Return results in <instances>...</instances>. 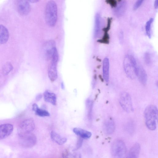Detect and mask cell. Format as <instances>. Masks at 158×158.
<instances>
[{"label": "cell", "mask_w": 158, "mask_h": 158, "mask_svg": "<svg viewBox=\"0 0 158 158\" xmlns=\"http://www.w3.org/2000/svg\"><path fill=\"white\" fill-rule=\"evenodd\" d=\"M123 67L126 74L127 77L130 79H134L135 77V75L129 55H126L124 59Z\"/></svg>", "instance_id": "obj_10"}, {"label": "cell", "mask_w": 158, "mask_h": 158, "mask_svg": "<svg viewBox=\"0 0 158 158\" xmlns=\"http://www.w3.org/2000/svg\"><path fill=\"white\" fill-rule=\"evenodd\" d=\"M126 8V2L124 0L120 1L118 5L115 7L114 11L115 15L118 17L121 16L124 13Z\"/></svg>", "instance_id": "obj_14"}, {"label": "cell", "mask_w": 158, "mask_h": 158, "mask_svg": "<svg viewBox=\"0 0 158 158\" xmlns=\"http://www.w3.org/2000/svg\"><path fill=\"white\" fill-rule=\"evenodd\" d=\"M107 3L110 5L112 7H115L117 5V1L114 0H108L106 1Z\"/></svg>", "instance_id": "obj_30"}, {"label": "cell", "mask_w": 158, "mask_h": 158, "mask_svg": "<svg viewBox=\"0 0 158 158\" xmlns=\"http://www.w3.org/2000/svg\"><path fill=\"white\" fill-rule=\"evenodd\" d=\"M109 59L107 58H105L103 61L102 71L103 78L106 82H108L109 80Z\"/></svg>", "instance_id": "obj_16"}, {"label": "cell", "mask_w": 158, "mask_h": 158, "mask_svg": "<svg viewBox=\"0 0 158 158\" xmlns=\"http://www.w3.org/2000/svg\"><path fill=\"white\" fill-rule=\"evenodd\" d=\"M51 137L52 140L59 145H62L66 142L67 139L63 137L55 131H52L51 133Z\"/></svg>", "instance_id": "obj_22"}, {"label": "cell", "mask_w": 158, "mask_h": 158, "mask_svg": "<svg viewBox=\"0 0 158 158\" xmlns=\"http://www.w3.org/2000/svg\"><path fill=\"white\" fill-rule=\"evenodd\" d=\"M16 6L18 12L21 15H27L31 10V6L28 1L20 0L17 1Z\"/></svg>", "instance_id": "obj_9"}, {"label": "cell", "mask_w": 158, "mask_h": 158, "mask_svg": "<svg viewBox=\"0 0 158 158\" xmlns=\"http://www.w3.org/2000/svg\"><path fill=\"white\" fill-rule=\"evenodd\" d=\"M158 109L153 105L148 106L144 112L145 123L147 127L152 131L156 128L158 120Z\"/></svg>", "instance_id": "obj_1"}, {"label": "cell", "mask_w": 158, "mask_h": 158, "mask_svg": "<svg viewBox=\"0 0 158 158\" xmlns=\"http://www.w3.org/2000/svg\"><path fill=\"white\" fill-rule=\"evenodd\" d=\"M119 102L123 109L126 112L130 113L134 110L131 97L126 92H122L119 96Z\"/></svg>", "instance_id": "obj_5"}, {"label": "cell", "mask_w": 158, "mask_h": 158, "mask_svg": "<svg viewBox=\"0 0 158 158\" xmlns=\"http://www.w3.org/2000/svg\"><path fill=\"white\" fill-rule=\"evenodd\" d=\"M13 130V126L11 124L6 123L0 125V139L8 137L12 133Z\"/></svg>", "instance_id": "obj_11"}, {"label": "cell", "mask_w": 158, "mask_h": 158, "mask_svg": "<svg viewBox=\"0 0 158 158\" xmlns=\"http://www.w3.org/2000/svg\"><path fill=\"white\" fill-rule=\"evenodd\" d=\"M111 152L114 158H125L127 149L125 143L120 139H117L113 143Z\"/></svg>", "instance_id": "obj_4"}, {"label": "cell", "mask_w": 158, "mask_h": 158, "mask_svg": "<svg viewBox=\"0 0 158 158\" xmlns=\"http://www.w3.org/2000/svg\"><path fill=\"white\" fill-rule=\"evenodd\" d=\"M144 60L145 63L148 65H150L151 63V59L150 53L148 52L145 53L144 55Z\"/></svg>", "instance_id": "obj_28"}, {"label": "cell", "mask_w": 158, "mask_h": 158, "mask_svg": "<svg viewBox=\"0 0 158 158\" xmlns=\"http://www.w3.org/2000/svg\"><path fill=\"white\" fill-rule=\"evenodd\" d=\"M35 128V123L32 118L24 120L20 123L18 128V132L19 136L31 133Z\"/></svg>", "instance_id": "obj_7"}, {"label": "cell", "mask_w": 158, "mask_h": 158, "mask_svg": "<svg viewBox=\"0 0 158 158\" xmlns=\"http://www.w3.org/2000/svg\"><path fill=\"white\" fill-rule=\"evenodd\" d=\"M56 48L55 43L53 40L48 41L46 43L44 49L45 55L47 59H51L54 50Z\"/></svg>", "instance_id": "obj_12"}, {"label": "cell", "mask_w": 158, "mask_h": 158, "mask_svg": "<svg viewBox=\"0 0 158 158\" xmlns=\"http://www.w3.org/2000/svg\"><path fill=\"white\" fill-rule=\"evenodd\" d=\"M111 20V18H108L107 25L106 27L103 29V30L104 31V34L102 38L98 40V42L106 44L109 43V36L108 34V31L110 28Z\"/></svg>", "instance_id": "obj_15"}, {"label": "cell", "mask_w": 158, "mask_h": 158, "mask_svg": "<svg viewBox=\"0 0 158 158\" xmlns=\"http://www.w3.org/2000/svg\"><path fill=\"white\" fill-rule=\"evenodd\" d=\"M38 1L37 0H29L28 1L29 2H38Z\"/></svg>", "instance_id": "obj_35"}, {"label": "cell", "mask_w": 158, "mask_h": 158, "mask_svg": "<svg viewBox=\"0 0 158 158\" xmlns=\"http://www.w3.org/2000/svg\"><path fill=\"white\" fill-rule=\"evenodd\" d=\"M86 105L87 110L88 118L89 120H91L92 118L93 105V101L90 99L87 100L86 102Z\"/></svg>", "instance_id": "obj_23"}, {"label": "cell", "mask_w": 158, "mask_h": 158, "mask_svg": "<svg viewBox=\"0 0 158 158\" xmlns=\"http://www.w3.org/2000/svg\"><path fill=\"white\" fill-rule=\"evenodd\" d=\"M115 123L111 118L106 119L104 123L103 129L104 132L107 134H112L115 130Z\"/></svg>", "instance_id": "obj_13"}, {"label": "cell", "mask_w": 158, "mask_h": 158, "mask_svg": "<svg viewBox=\"0 0 158 158\" xmlns=\"http://www.w3.org/2000/svg\"><path fill=\"white\" fill-rule=\"evenodd\" d=\"M51 59V61L48 69V74L50 81L53 82L57 77V65L58 59V55L56 48L55 50Z\"/></svg>", "instance_id": "obj_6"}, {"label": "cell", "mask_w": 158, "mask_h": 158, "mask_svg": "<svg viewBox=\"0 0 158 158\" xmlns=\"http://www.w3.org/2000/svg\"><path fill=\"white\" fill-rule=\"evenodd\" d=\"M63 158H81L80 153L77 152H70L66 151L63 153Z\"/></svg>", "instance_id": "obj_24"}, {"label": "cell", "mask_w": 158, "mask_h": 158, "mask_svg": "<svg viewBox=\"0 0 158 158\" xmlns=\"http://www.w3.org/2000/svg\"><path fill=\"white\" fill-rule=\"evenodd\" d=\"M57 17V8L56 2L52 0L47 3L45 9V18L47 24L53 27L56 22Z\"/></svg>", "instance_id": "obj_2"}, {"label": "cell", "mask_w": 158, "mask_h": 158, "mask_svg": "<svg viewBox=\"0 0 158 158\" xmlns=\"http://www.w3.org/2000/svg\"><path fill=\"white\" fill-rule=\"evenodd\" d=\"M9 37L8 29L3 25L0 24V44L5 43Z\"/></svg>", "instance_id": "obj_20"}, {"label": "cell", "mask_w": 158, "mask_h": 158, "mask_svg": "<svg viewBox=\"0 0 158 158\" xmlns=\"http://www.w3.org/2000/svg\"><path fill=\"white\" fill-rule=\"evenodd\" d=\"M13 67L10 62L6 63L2 67V71L3 74L6 75L13 69Z\"/></svg>", "instance_id": "obj_26"}, {"label": "cell", "mask_w": 158, "mask_h": 158, "mask_svg": "<svg viewBox=\"0 0 158 158\" xmlns=\"http://www.w3.org/2000/svg\"><path fill=\"white\" fill-rule=\"evenodd\" d=\"M82 143V140L81 139H79L77 143V148H79L81 145Z\"/></svg>", "instance_id": "obj_33"}, {"label": "cell", "mask_w": 158, "mask_h": 158, "mask_svg": "<svg viewBox=\"0 0 158 158\" xmlns=\"http://www.w3.org/2000/svg\"><path fill=\"white\" fill-rule=\"evenodd\" d=\"M36 114L41 117L49 116L50 114L47 111L39 108L35 111Z\"/></svg>", "instance_id": "obj_27"}, {"label": "cell", "mask_w": 158, "mask_h": 158, "mask_svg": "<svg viewBox=\"0 0 158 158\" xmlns=\"http://www.w3.org/2000/svg\"><path fill=\"white\" fill-rule=\"evenodd\" d=\"M44 100L46 102L55 105L56 102V97L54 93L49 90H46L44 94Z\"/></svg>", "instance_id": "obj_18"}, {"label": "cell", "mask_w": 158, "mask_h": 158, "mask_svg": "<svg viewBox=\"0 0 158 158\" xmlns=\"http://www.w3.org/2000/svg\"><path fill=\"white\" fill-rule=\"evenodd\" d=\"M42 97V95L41 94H38L36 97L35 99L37 101L40 100Z\"/></svg>", "instance_id": "obj_32"}, {"label": "cell", "mask_w": 158, "mask_h": 158, "mask_svg": "<svg viewBox=\"0 0 158 158\" xmlns=\"http://www.w3.org/2000/svg\"><path fill=\"white\" fill-rule=\"evenodd\" d=\"M39 107L36 103H34L32 105V110L35 112L39 108Z\"/></svg>", "instance_id": "obj_31"}, {"label": "cell", "mask_w": 158, "mask_h": 158, "mask_svg": "<svg viewBox=\"0 0 158 158\" xmlns=\"http://www.w3.org/2000/svg\"><path fill=\"white\" fill-rule=\"evenodd\" d=\"M101 27V18L100 14L97 13L95 16L94 35L97 38L100 35Z\"/></svg>", "instance_id": "obj_17"}, {"label": "cell", "mask_w": 158, "mask_h": 158, "mask_svg": "<svg viewBox=\"0 0 158 158\" xmlns=\"http://www.w3.org/2000/svg\"><path fill=\"white\" fill-rule=\"evenodd\" d=\"M73 131L76 135L82 138L89 139L92 135L90 132L79 128H74Z\"/></svg>", "instance_id": "obj_21"}, {"label": "cell", "mask_w": 158, "mask_h": 158, "mask_svg": "<svg viewBox=\"0 0 158 158\" xmlns=\"http://www.w3.org/2000/svg\"><path fill=\"white\" fill-rule=\"evenodd\" d=\"M140 151V145L138 143H135L129 150L127 158H138Z\"/></svg>", "instance_id": "obj_19"}, {"label": "cell", "mask_w": 158, "mask_h": 158, "mask_svg": "<svg viewBox=\"0 0 158 158\" xmlns=\"http://www.w3.org/2000/svg\"><path fill=\"white\" fill-rule=\"evenodd\" d=\"M19 136V143L23 148H31L34 146L36 142V137L31 132Z\"/></svg>", "instance_id": "obj_8"}, {"label": "cell", "mask_w": 158, "mask_h": 158, "mask_svg": "<svg viewBox=\"0 0 158 158\" xmlns=\"http://www.w3.org/2000/svg\"><path fill=\"white\" fill-rule=\"evenodd\" d=\"M61 86L62 88L63 89H64V83L63 82H62V83H61Z\"/></svg>", "instance_id": "obj_36"}, {"label": "cell", "mask_w": 158, "mask_h": 158, "mask_svg": "<svg viewBox=\"0 0 158 158\" xmlns=\"http://www.w3.org/2000/svg\"><path fill=\"white\" fill-rule=\"evenodd\" d=\"M143 2V1L141 0H138L136 2L133 6V9L136 10L138 8L141 6Z\"/></svg>", "instance_id": "obj_29"}, {"label": "cell", "mask_w": 158, "mask_h": 158, "mask_svg": "<svg viewBox=\"0 0 158 158\" xmlns=\"http://www.w3.org/2000/svg\"><path fill=\"white\" fill-rule=\"evenodd\" d=\"M154 6L155 9H156L158 8V1L157 0L155 1Z\"/></svg>", "instance_id": "obj_34"}, {"label": "cell", "mask_w": 158, "mask_h": 158, "mask_svg": "<svg viewBox=\"0 0 158 158\" xmlns=\"http://www.w3.org/2000/svg\"><path fill=\"white\" fill-rule=\"evenodd\" d=\"M153 20L154 19L153 18H150L146 22L145 25L146 34L149 38L151 37V27Z\"/></svg>", "instance_id": "obj_25"}, {"label": "cell", "mask_w": 158, "mask_h": 158, "mask_svg": "<svg viewBox=\"0 0 158 158\" xmlns=\"http://www.w3.org/2000/svg\"><path fill=\"white\" fill-rule=\"evenodd\" d=\"M129 55L133 67L135 76L137 77L139 81L142 84L145 85L147 81V75L146 71L133 56L131 55Z\"/></svg>", "instance_id": "obj_3"}]
</instances>
